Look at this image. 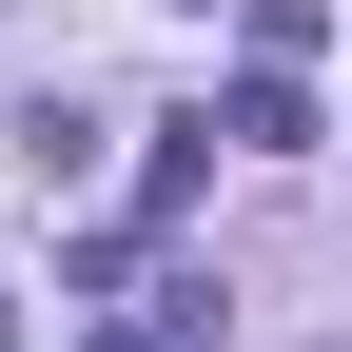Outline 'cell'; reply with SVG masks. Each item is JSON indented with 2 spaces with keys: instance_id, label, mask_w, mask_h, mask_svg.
<instances>
[{
  "instance_id": "1",
  "label": "cell",
  "mask_w": 352,
  "mask_h": 352,
  "mask_svg": "<svg viewBox=\"0 0 352 352\" xmlns=\"http://www.w3.org/2000/svg\"><path fill=\"white\" fill-rule=\"evenodd\" d=\"M215 138H235V157H294V138H314V98H294V59H254L235 98H215Z\"/></svg>"
},
{
  "instance_id": "3",
  "label": "cell",
  "mask_w": 352,
  "mask_h": 352,
  "mask_svg": "<svg viewBox=\"0 0 352 352\" xmlns=\"http://www.w3.org/2000/svg\"><path fill=\"white\" fill-rule=\"evenodd\" d=\"M0 352H20V294H0Z\"/></svg>"
},
{
  "instance_id": "2",
  "label": "cell",
  "mask_w": 352,
  "mask_h": 352,
  "mask_svg": "<svg viewBox=\"0 0 352 352\" xmlns=\"http://www.w3.org/2000/svg\"><path fill=\"white\" fill-rule=\"evenodd\" d=\"M20 176L78 196V176H98V98H39V118H20Z\"/></svg>"
}]
</instances>
